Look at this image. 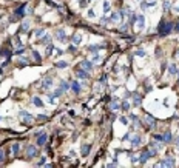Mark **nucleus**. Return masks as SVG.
<instances>
[{
  "label": "nucleus",
  "mask_w": 179,
  "mask_h": 168,
  "mask_svg": "<svg viewBox=\"0 0 179 168\" xmlns=\"http://www.w3.org/2000/svg\"><path fill=\"white\" fill-rule=\"evenodd\" d=\"M176 143H178V147H179V137H178V139H176Z\"/></svg>",
  "instance_id": "nucleus-40"
},
{
  "label": "nucleus",
  "mask_w": 179,
  "mask_h": 168,
  "mask_svg": "<svg viewBox=\"0 0 179 168\" xmlns=\"http://www.w3.org/2000/svg\"><path fill=\"white\" fill-rule=\"evenodd\" d=\"M71 88H73L74 92H77V94H79V92H80V83H77L76 80H74V82L71 83Z\"/></svg>",
  "instance_id": "nucleus-12"
},
{
  "label": "nucleus",
  "mask_w": 179,
  "mask_h": 168,
  "mask_svg": "<svg viewBox=\"0 0 179 168\" xmlns=\"http://www.w3.org/2000/svg\"><path fill=\"white\" fill-rule=\"evenodd\" d=\"M111 109H119V103H117L116 100H114V102L111 103Z\"/></svg>",
  "instance_id": "nucleus-28"
},
{
  "label": "nucleus",
  "mask_w": 179,
  "mask_h": 168,
  "mask_svg": "<svg viewBox=\"0 0 179 168\" xmlns=\"http://www.w3.org/2000/svg\"><path fill=\"white\" fill-rule=\"evenodd\" d=\"M37 165H39V167H43V165H45V159H40V162H39Z\"/></svg>",
  "instance_id": "nucleus-38"
},
{
  "label": "nucleus",
  "mask_w": 179,
  "mask_h": 168,
  "mask_svg": "<svg viewBox=\"0 0 179 168\" xmlns=\"http://www.w3.org/2000/svg\"><path fill=\"white\" fill-rule=\"evenodd\" d=\"M175 57H178V59H179V53H178V54H175Z\"/></svg>",
  "instance_id": "nucleus-42"
},
{
  "label": "nucleus",
  "mask_w": 179,
  "mask_h": 168,
  "mask_svg": "<svg viewBox=\"0 0 179 168\" xmlns=\"http://www.w3.org/2000/svg\"><path fill=\"white\" fill-rule=\"evenodd\" d=\"M57 37H59L60 39V42H65V40H66V34H65V31H63V30H57Z\"/></svg>",
  "instance_id": "nucleus-10"
},
{
  "label": "nucleus",
  "mask_w": 179,
  "mask_h": 168,
  "mask_svg": "<svg viewBox=\"0 0 179 168\" xmlns=\"http://www.w3.org/2000/svg\"><path fill=\"white\" fill-rule=\"evenodd\" d=\"M145 120H147V123H148L150 126H151V128H154V125H156V120L151 117V116H147V117H145Z\"/></svg>",
  "instance_id": "nucleus-13"
},
{
  "label": "nucleus",
  "mask_w": 179,
  "mask_h": 168,
  "mask_svg": "<svg viewBox=\"0 0 179 168\" xmlns=\"http://www.w3.org/2000/svg\"><path fill=\"white\" fill-rule=\"evenodd\" d=\"M103 11H105V13H108V11H110V3L108 2H105V5H103Z\"/></svg>",
  "instance_id": "nucleus-30"
},
{
  "label": "nucleus",
  "mask_w": 179,
  "mask_h": 168,
  "mask_svg": "<svg viewBox=\"0 0 179 168\" xmlns=\"http://www.w3.org/2000/svg\"><path fill=\"white\" fill-rule=\"evenodd\" d=\"M33 54H34V59H36V60H40V57H39V54H37V51H33Z\"/></svg>",
  "instance_id": "nucleus-37"
},
{
  "label": "nucleus",
  "mask_w": 179,
  "mask_h": 168,
  "mask_svg": "<svg viewBox=\"0 0 179 168\" xmlns=\"http://www.w3.org/2000/svg\"><path fill=\"white\" fill-rule=\"evenodd\" d=\"M80 42H82V37H80L79 34L73 36V43H74V45H80Z\"/></svg>",
  "instance_id": "nucleus-15"
},
{
  "label": "nucleus",
  "mask_w": 179,
  "mask_h": 168,
  "mask_svg": "<svg viewBox=\"0 0 179 168\" xmlns=\"http://www.w3.org/2000/svg\"><path fill=\"white\" fill-rule=\"evenodd\" d=\"M144 25H145V19H144V15H137V17H136V23H134L136 30H137V31L144 30Z\"/></svg>",
  "instance_id": "nucleus-3"
},
{
  "label": "nucleus",
  "mask_w": 179,
  "mask_h": 168,
  "mask_svg": "<svg viewBox=\"0 0 179 168\" xmlns=\"http://www.w3.org/2000/svg\"><path fill=\"white\" fill-rule=\"evenodd\" d=\"M175 11H178V13H179V6H176V8H175Z\"/></svg>",
  "instance_id": "nucleus-41"
},
{
  "label": "nucleus",
  "mask_w": 179,
  "mask_h": 168,
  "mask_svg": "<svg viewBox=\"0 0 179 168\" xmlns=\"http://www.w3.org/2000/svg\"><path fill=\"white\" fill-rule=\"evenodd\" d=\"M76 76L79 79H86V77H88V74H86L85 69H76Z\"/></svg>",
  "instance_id": "nucleus-9"
},
{
  "label": "nucleus",
  "mask_w": 179,
  "mask_h": 168,
  "mask_svg": "<svg viewBox=\"0 0 179 168\" xmlns=\"http://www.w3.org/2000/svg\"><path fill=\"white\" fill-rule=\"evenodd\" d=\"M154 140H158V142H162V136L156 134V136H154Z\"/></svg>",
  "instance_id": "nucleus-35"
},
{
  "label": "nucleus",
  "mask_w": 179,
  "mask_h": 168,
  "mask_svg": "<svg viewBox=\"0 0 179 168\" xmlns=\"http://www.w3.org/2000/svg\"><path fill=\"white\" fill-rule=\"evenodd\" d=\"M14 45H17L19 48H22V43H20V39H19V37H16V39H14Z\"/></svg>",
  "instance_id": "nucleus-27"
},
{
  "label": "nucleus",
  "mask_w": 179,
  "mask_h": 168,
  "mask_svg": "<svg viewBox=\"0 0 179 168\" xmlns=\"http://www.w3.org/2000/svg\"><path fill=\"white\" fill-rule=\"evenodd\" d=\"M53 49H54V46H53V45H49V46H48V53H47V54L51 56V54H53Z\"/></svg>",
  "instance_id": "nucleus-32"
},
{
  "label": "nucleus",
  "mask_w": 179,
  "mask_h": 168,
  "mask_svg": "<svg viewBox=\"0 0 179 168\" xmlns=\"http://www.w3.org/2000/svg\"><path fill=\"white\" fill-rule=\"evenodd\" d=\"M90 150H91V147H90V145H86V143H85V145L82 147V154H83V156H86V154L90 153Z\"/></svg>",
  "instance_id": "nucleus-17"
},
{
  "label": "nucleus",
  "mask_w": 179,
  "mask_h": 168,
  "mask_svg": "<svg viewBox=\"0 0 179 168\" xmlns=\"http://www.w3.org/2000/svg\"><path fill=\"white\" fill-rule=\"evenodd\" d=\"M122 108L125 109V111H127V109H130V103H128V102H124V105H122Z\"/></svg>",
  "instance_id": "nucleus-34"
},
{
  "label": "nucleus",
  "mask_w": 179,
  "mask_h": 168,
  "mask_svg": "<svg viewBox=\"0 0 179 168\" xmlns=\"http://www.w3.org/2000/svg\"><path fill=\"white\" fill-rule=\"evenodd\" d=\"M28 30H30V23H26V22H23V23H22V31H28Z\"/></svg>",
  "instance_id": "nucleus-22"
},
{
  "label": "nucleus",
  "mask_w": 179,
  "mask_h": 168,
  "mask_svg": "<svg viewBox=\"0 0 179 168\" xmlns=\"http://www.w3.org/2000/svg\"><path fill=\"white\" fill-rule=\"evenodd\" d=\"M110 19H111L113 22H117V20L120 19V15H119V14H116V13H114V14H111V17H110Z\"/></svg>",
  "instance_id": "nucleus-24"
},
{
  "label": "nucleus",
  "mask_w": 179,
  "mask_h": 168,
  "mask_svg": "<svg viewBox=\"0 0 179 168\" xmlns=\"http://www.w3.org/2000/svg\"><path fill=\"white\" fill-rule=\"evenodd\" d=\"M19 148H20L19 143H14V145H13V153L14 154H19Z\"/></svg>",
  "instance_id": "nucleus-21"
},
{
  "label": "nucleus",
  "mask_w": 179,
  "mask_h": 168,
  "mask_svg": "<svg viewBox=\"0 0 179 168\" xmlns=\"http://www.w3.org/2000/svg\"><path fill=\"white\" fill-rule=\"evenodd\" d=\"M80 65H82V68L85 69V71H91V69H93V62L91 60H83Z\"/></svg>",
  "instance_id": "nucleus-7"
},
{
  "label": "nucleus",
  "mask_w": 179,
  "mask_h": 168,
  "mask_svg": "<svg viewBox=\"0 0 179 168\" xmlns=\"http://www.w3.org/2000/svg\"><path fill=\"white\" fill-rule=\"evenodd\" d=\"M60 90H62V91H66V90H68V83L60 82Z\"/></svg>",
  "instance_id": "nucleus-25"
},
{
  "label": "nucleus",
  "mask_w": 179,
  "mask_h": 168,
  "mask_svg": "<svg viewBox=\"0 0 179 168\" xmlns=\"http://www.w3.org/2000/svg\"><path fill=\"white\" fill-rule=\"evenodd\" d=\"M19 117H20L22 122H25V123H31L33 120H34V117H33V116H31L30 113H26V111H20Z\"/></svg>",
  "instance_id": "nucleus-2"
},
{
  "label": "nucleus",
  "mask_w": 179,
  "mask_h": 168,
  "mask_svg": "<svg viewBox=\"0 0 179 168\" xmlns=\"http://www.w3.org/2000/svg\"><path fill=\"white\" fill-rule=\"evenodd\" d=\"M88 15H90V17H94V11L90 9V11H88Z\"/></svg>",
  "instance_id": "nucleus-39"
},
{
  "label": "nucleus",
  "mask_w": 179,
  "mask_h": 168,
  "mask_svg": "<svg viewBox=\"0 0 179 168\" xmlns=\"http://www.w3.org/2000/svg\"><path fill=\"white\" fill-rule=\"evenodd\" d=\"M33 102H34V105H36V107H43V102L40 100L39 97H34V99H33Z\"/></svg>",
  "instance_id": "nucleus-18"
},
{
  "label": "nucleus",
  "mask_w": 179,
  "mask_h": 168,
  "mask_svg": "<svg viewBox=\"0 0 179 168\" xmlns=\"http://www.w3.org/2000/svg\"><path fill=\"white\" fill-rule=\"evenodd\" d=\"M100 60V56L97 54V53H94V56H93V62H99Z\"/></svg>",
  "instance_id": "nucleus-29"
},
{
  "label": "nucleus",
  "mask_w": 179,
  "mask_h": 168,
  "mask_svg": "<svg viewBox=\"0 0 179 168\" xmlns=\"http://www.w3.org/2000/svg\"><path fill=\"white\" fill-rule=\"evenodd\" d=\"M171 140V133L170 131H165L162 134V142H170Z\"/></svg>",
  "instance_id": "nucleus-11"
},
{
  "label": "nucleus",
  "mask_w": 179,
  "mask_h": 168,
  "mask_svg": "<svg viewBox=\"0 0 179 168\" xmlns=\"http://www.w3.org/2000/svg\"><path fill=\"white\" fill-rule=\"evenodd\" d=\"M3 160H5V151L0 150V162H3Z\"/></svg>",
  "instance_id": "nucleus-33"
},
{
  "label": "nucleus",
  "mask_w": 179,
  "mask_h": 168,
  "mask_svg": "<svg viewBox=\"0 0 179 168\" xmlns=\"http://www.w3.org/2000/svg\"><path fill=\"white\" fill-rule=\"evenodd\" d=\"M171 30H173V23L171 22H162L161 26H159V34L161 36H167Z\"/></svg>",
  "instance_id": "nucleus-1"
},
{
  "label": "nucleus",
  "mask_w": 179,
  "mask_h": 168,
  "mask_svg": "<svg viewBox=\"0 0 179 168\" xmlns=\"http://www.w3.org/2000/svg\"><path fill=\"white\" fill-rule=\"evenodd\" d=\"M154 154H156V151H154V150L151 148L150 151H145V153H142V154H141V159H139V160H141L142 164H144V162H145L148 157H151V156H154Z\"/></svg>",
  "instance_id": "nucleus-5"
},
{
  "label": "nucleus",
  "mask_w": 179,
  "mask_h": 168,
  "mask_svg": "<svg viewBox=\"0 0 179 168\" xmlns=\"http://www.w3.org/2000/svg\"><path fill=\"white\" fill-rule=\"evenodd\" d=\"M158 167H175V159H173V157H167L164 160H161L158 164Z\"/></svg>",
  "instance_id": "nucleus-4"
},
{
  "label": "nucleus",
  "mask_w": 179,
  "mask_h": 168,
  "mask_svg": "<svg viewBox=\"0 0 179 168\" xmlns=\"http://www.w3.org/2000/svg\"><path fill=\"white\" fill-rule=\"evenodd\" d=\"M131 145H133V147L141 145V137H139V136H134V137H133V140H131Z\"/></svg>",
  "instance_id": "nucleus-14"
},
{
  "label": "nucleus",
  "mask_w": 179,
  "mask_h": 168,
  "mask_svg": "<svg viewBox=\"0 0 179 168\" xmlns=\"http://www.w3.org/2000/svg\"><path fill=\"white\" fill-rule=\"evenodd\" d=\"M26 154H28V157H36V156H37V148L36 147H34V145H30V147H28L26 148Z\"/></svg>",
  "instance_id": "nucleus-6"
},
{
  "label": "nucleus",
  "mask_w": 179,
  "mask_h": 168,
  "mask_svg": "<svg viewBox=\"0 0 179 168\" xmlns=\"http://www.w3.org/2000/svg\"><path fill=\"white\" fill-rule=\"evenodd\" d=\"M170 73H171V74H176V73H178V68H176L175 65H170Z\"/></svg>",
  "instance_id": "nucleus-26"
},
{
  "label": "nucleus",
  "mask_w": 179,
  "mask_h": 168,
  "mask_svg": "<svg viewBox=\"0 0 179 168\" xmlns=\"http://www.w3.org/2000/svg\"><path fill=\"white\" fill-rule=\"evenodd\" d=\"M45 143H47V134H45V133H42V134L37 137V145H39V147H43Z\"/></svg>",
  "instance_id": "nucleus-8"
},
{
  "label": "nucleus",
  "mask_w": 179,
  "mask_h": 168,
  "mask_svg": "<svg viewBox=\"0 0 179 168\" xmlns=\"http://www.w3.org/2000/svg\"><path fill=\"white\" fill-rule=\"evenodd\" d=\"M43 34H45V31H43V30H37V31H36V36H37V37L43 36Z\"/></svg>",
  "instance_id": "nucleus-31"
},
{
  "label": "nucleus",
  "mask_w": 179,
  "mask_h": 168,
  "mask_svg": "<svg viewBox=\"0 0 179 168\" xmlns=\"http://www.w3.org/2000/svg\"><path fill=\"white\" fill-rule=\"evenodd\" d=\"M57 68H66L68 66V63L66 62H57V65H56Z\"/></svg>",
  "instance_id": "nucleus-23"
},
{
  "label": "nucleus",
  "mask_w": 179,
  "mask_h": 168,
  "mask_svg": "<svg viewBox=\"0 0 179 168\" xmlns=\"http://www.w3.org/2000/svg\"><path fill=\"white\" fill-rule=\"evenodd\" d=\"M53 83V79H47V80H43V83H42V86L43 88H48V86Z\"/></svg>",
  "instance_id": "nucleus-19"
},
{
  "label": "nucleus",
  "mask_w": 179,
  "mask_h": 168,
  "mask_svg": "<svg viewBox=\"0 0 179 168\" xmlns=\"http://www.w3.org/2000/svg\"><path fill=\"white\" fill-rule=\"evenodd\" d=\"M40 43H43V45H48V43H49V36H45L43 39H40Z\"/></svg>",
  "instance_id": "nucleus-20"
},
{
  "label": "nucleus",
  "mask_w": 179,
  "mask_h": 168,
  "mask_svg": "<svg viewBox=\"0 0 179 168\" xmlns=\"http://www.w3.org/2000/svg\"><path fill=\"white\" fill-rule=\"evenodd\" d=\"M136 56H139V57H144V56H145V53H144V51H136Z\"/></svg>",
  "instance_id": "nucleus-36"
},
{
  "label": "nucleus",
  "mask_w": 179,
  "mask_h": 168,
  "mask_svg": "<svg viewBox=\"0 0 179 168\" xmlns=\"http://www.w3.org/2000/svg\"><path fill=\"white\" fill-rule=\"evenodd\" d=\"M133 103L137 107V105H141V97L137 96V94H133Z\"/></svg>",
  "instance_id": "nucleus-16"
}]
</instances>
